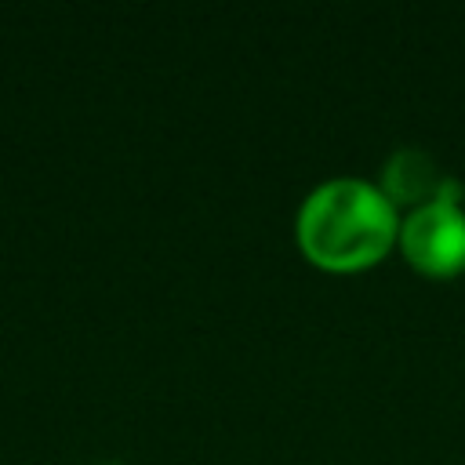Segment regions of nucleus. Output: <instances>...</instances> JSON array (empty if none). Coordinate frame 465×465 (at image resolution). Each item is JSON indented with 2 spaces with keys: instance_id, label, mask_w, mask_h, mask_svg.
I'll return each mask as SVG.
<instances>
[{
  "instance_id": "obj_3",
  "label": "nucleus",
  "mask_w": 465,
  "mask_h": 465,
  "mask_svg": "<svg viewBox=\"0 0 465 465\" xmlns=\"http://www.w3.org/2000/svg\"><path fill=\"white\" fill-rule=\"evenodd\" d=\"M378 189L385 193V200L400 214L418 211V207L436 203V200L465 203V185L454 174H447L432 153H425L418 145H400L385 156L381 174H378Z\"/></svg>"
},
{
  "instance_id": "obj_4",
  "label": "nucleus",
  "mask_w": 465,
  "mask_h": 465,
  "mask_svg": "<svg viewBox=\"0 0 465 465\" xmlns=\"http://www.w3.org/2000/svg\"><path fill=\"white\" fill-rule=\"evenodd\" d=\"M98 465H124V461H98Z\"/></svg>"
},
{
  "instance_id": "obj_2",
  "label": "nucleus",
  "mask_w": 465,
  "mask_h": 465,
  "mask_svg": "<svg viewBox=\"0 0 465 465\" xmlns=\"http://www.w3.org/2000/svg\"><path fill=\"white\" fill-rule=\"evenodd\" d=\"M396 251L429 280H454L465 272V203L436 200L400 214Z\"/></svg>"
},
{
  "instance_id": "obj_1",
  "label": "nucleus",
  "mask_w": 465,
  "mask_h": 465,
  "mask_svg": "<svg viewBox=\"0 0 465 465\" xmlns=\"http://www.w3.org/2000/svg\"><path fill=\"white\" fill-rule=\"evenodd\" d=\"M400 211L378 182L338 174L305 193L294 214V243L302 258L331 276L367 272L396 251Z\"/></svg>"
}]
</instances>
